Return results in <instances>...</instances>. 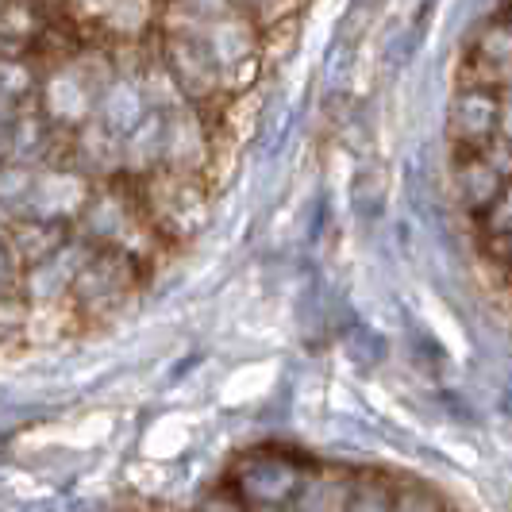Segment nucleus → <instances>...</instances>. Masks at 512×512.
<instances>
[{"mask_svg":"<svg viewBox=\"0 0 512 512\" xmlns=\"http://www.w3.org/2000/svg\"><path fill=\"white\" fill-rule=\"evenodd\" d=\"M501 135V93L493 85H462L451 101V139L462 154L482 151Z\"/></svg>","mask_w":512,"mask_h":512,"instance_id":"f257e3e1","label":"nucleus"},{"mask_svg":"<svg viewBox=\"0 0 512 512\" xmlns=\"http://www.w3.org/2000/svg\"><path fill=\"white\" fill-rule=\"evenodd\" d=\"M455 189H459V201L466 212L486 216L489 208L501 201V193L509 189V181L501 178L486 158L474 151L459 158V166H455Z\"/></svg>","mask_w":512,"mask_h":512,"instance_id":"f03ea898","label":"nucleus"},{"mask_svg":"<svg viewBox=\"0 0 512 512\" xmlns=\"http://www.w3.org/2000/svg\"><path fill=\"white\" fill-rule=\"evenodd\" d=\"M347 201L359 212L362 220L378 216L385 208V174L378 166H359L355 178H351V189H347Z\"/></svg>","mask_w":512,"mask_h":512,"instance_id":"7ed1b4c3","label":"nucleus"},{"mask_svg":"<svg viewBox=\"0 0 512 512\" xmlns=\"http://www.w3.org/2000/svg\"><path fill=\"white\" fill-rule=\"evenodd\" d=\"M389 509H393V493L378 478H366L355 489H347V497H343V512H389Z\"/></svg>","mask_w":512,"mask_h":512,"instance_id":"20e7f679","label":"nucleus"},{"mask_svg":"<svg viewBox=\"0 0 512 512\" xmlns=\"http://www.w3.org/2000/svg\"><path fill=\"white\" fill-rule=\"evenodd\" d=\"M343 351H347V359L362 366V370H370V366H378L385 355V339L382 335H374L370 328H359V332L347 335V343H343Z\"/></svg>","mask_w":512,"mask_h":512,"instance_id":"39448f33","label":"nucleus"},{"mask_svg":"<svg viewBox=\"0 0 512 512\" xmlns=\"http://www.w3.org/2000/svg\"><path fill=\"white\" fill-rule=\"evenodd\" d=\"M389 512H443L432 493H424V489H405L401 497H393V509Z\"/></svg>","mask_w":512,"mask_h":512,"instance_id":"423d86ee","label":"nucleus"},{"mask_svg":"<svg viewBox=\"0 0 512 512\" xmlns=\"http://www.w3.org/2000/svg\"><path fill=\"white\" fill-rule=\"evenodd\" d=\"M489 251H493V258H497L501 266H509V270H512V224L505 231H497V235H493Z\"/></svg>","mask_w":512,"mask_h":512,"instance_id":"0eeeda50","label":"nucleus"},{"mask_svg":"<svg viewBox=\"0 0 512 512\" xmlns=\"http://www.w3.org/2000/svg\"><path fill=\"white\" fill-rule=\"evenodd\" d=\"M501 135L512 139V85L501 93Z\"/></svg>","mask_w":512,"mask_h":512,"instance_id":"6e6552de","label":"nucleus"}]
</instances>
